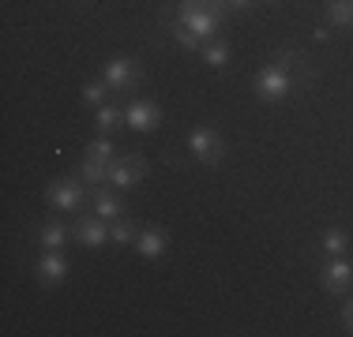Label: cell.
<instances>
[{
    "instance_id": "1",
    "label": "cell",
    "mask_w": 353,
    "mask_h": 337,
    "mask_svg": "<svg viewBox=\"0 0 353 337\" xmlns=\"http://www.w3.org/2000/svg\"><path fill=\"white\" fill-rule=\"evenodd\" d=\"M301 61H305V56H301L297 49H279L271 64L259 67L256 79H252V94H256L259 105H279V101H285L290 94L305 90V83L293 75V67H301Z\"/></svg>"
},
{
    "instance_id": "2",
    "label": "cell",
    "mask_w": 353,
    "mask_h": 337,
    "mask_svg": "<svg viewBox=\"0 0 353 337\" xmlns=\"http://www.w3.org/2000/svg\"><path fill=\"white\" fill-rule=\"evenodd\" d=\"M225 15H230V4H225V0H176V8H173V19L184 23L203 45L211 38H218Z\"/></svg>"
},
{
    "instance_id": "3",
    "label": "cell",
    "mask_w": 353,
    "mask_h": 337,
    "mask_svg": "<svg viewBox=\"0 0 353 337\" xmlns=\"http://www.w3.org/2000/svg\"><path fill=\"white\" fill-rule=\"evenodd\" d=\"M46 206L61 210V214H79L83 206H90V188L75 176H64V180H53L46 188Z\"/></svg>"
},
{
    "instance_id": "4",
    "label": "cell",
    "mask_w": 353,
    "mask_h": 337,
    "mask_svg": "<svg viewBox=\"0 0 353 337\" xmlns=\"http://www.w3.org/2000/svg\"><path fill=\"white\" fill-rule=\"evenodd\" d=\"M150 165L143 154H117L113 162H109V188L121 191V195H128V191H136L143 180H147Z\"/></svg>"
},
{
    "instance_id": "5",
    "label": "cell",
    "mask_w": 353,
    "mask_h": 337,
    "mask_svg": "<svg viewBox=\"0 0 353 337\" xmlns=\"http://www.w3.org/2000/svg\"><path fill=\"white\" fill-rule=\"evenodd\" d=\"M188 157H192V162H199V165H222L225 139L214 128H203V124H199V128L188 131Z\"/></svg>"
},
{
    "instance_id": "6",
    "label": "cell",
    "mask_w": 353,
    "mask_h": 337,
    "mask_svg": "<svg viewBox=\"0 0 353 337\" xmlns=\"http://www.w3.org/2000/svg\"><path fill=\"white\" fill-rule=\"evenodd\" d=\"M102 79L117 94V90H136L139 83L147 79V72H143L132 56H113V61H105V67H102Z\"/></svg>"
},
{
    "instance_id": "7",
    "label": "cell",
    "mask_w": 353,
    "mask_h": 337,
    "mask_svg": "<svg viewBox=\"0 0 353 337\" xmlns=\"http://www.w3.org/2000/svg\"><path fill=\"white\" fill-rule=\"evenodd\" d=\"M72 240L83 243L87 251H102L105 243H109V221H105V217H98L94 210H90V214H75Z\"/></svg>"
},
{
    "instance_id": "8",
    "label": "cell",
    "mask_w": 353,
    "mask_h": 337,
    "mask_svg": "<svg viewBox=\"0 0 353 337\" xmlns=\"http://www.w3.org/2000/svg\"><path fill=\"white\" fill-rule=\"evenodd\" d=\"M124 124H128V131L136 135H154L162 128V109H158V101L150 98H136L124 105Z\"/></svg>"
},
{
    "instance_id": "9",
    "label": "cell",
    "mask_w": 353,
    "mask_h": 337,
    "mask_svg": "<svg viewBox=\"0 0 353 337\" xmlns=\"http://www.w3.org/2000/svg\"><path fill=\"white\" fill-rule=\"evenodd\" d=\"M319 285L327 296H346V289L353 285V259L350 255H331L319 270Z\"/></svg>"
},
{
    "instance_id": "10",
    "label": "cell",
    "mask_w": 353,
    "mask_h": 337,
    "mask_svg": "<svg viewBox=\"0 0 353 337\" xmlns=\"http://www.w3.org/2000/svg\"><path fill=\"white\" fill-rule=\"evenodd\" d=\"M68 259L61 255V251H41V259L34 263V277L38 285H46V289H57V285L68 281Z\"/></svg>"
},
{
    "instance_id": "11",
    "label": "cell",
    "mask_w": 353,
    "mask_h": 337,
    "mask_svg": "<svg viewBox=\"0 0 353 337\" xmlns=\"http://www.w3.org/2000/svg\"><path fill=\"white\" fill-rule=\"evenodd\" d=\"M136 255L139 259H162L165 248H170V232L162 229V225H143V229L136 232Z\"/></svg>"
},
{
    "instance_id": "12",
    "label": "cell",
    "mask_w": 353,
    "mask_h": 337,
    "mask_svg": "<svg viewBox=\"0 0 353 337\" xmlns=\"http://www.w3.org/2000/svg\"><path fill=\"white\" fill-rule=\"evenodd\" d=\"M90 210H94L98 217H105V221H117V217L124 214L121 191H113L109 184H102V188H90Z\"/></svg>"
},
{
    "instance_id": "13",
    "label": "cell",
    "mask_w": 353,
    "mask_h": 337,
    "mask_svg": "<svg viewBox=\"0 0 353 337\" xmlns=\"http://www.w3.org/2000/svg\"><path fill=\"white\" fill-rule=\"evenodd\" d=\"M68 236H72V225L68 221H46V225H38L34 243H38L41 251H64Z\"/></svg>"
},
{
    "instance_id": "14",
    "label": "cell",
    "mask_w": 353,
    "mask_h": 337,
    "mask_svg": "<svg viewBox=\"0 0 353 337\" xmlns=\"http://www.w3.org/2000/svg\"><path fill=\"white\" fill-rule=\"evenodd\" d=\"M121 128H128V124H124V109H121V105L105 101V105L94 109V131H98V135H117Z\"/></svg>"
},
{
    "instance_id": "15",
    "label": "cell",
    "mask_w": 353,
    "mask_h": 337,
    "mask_svg": "<svg viewBox=\"0 0 353 337\" xmlns=\"http://www.w3.org/2000/svg\"><path fill=\"white\" fill-rule=\"evenodd\" d=\"M75 176H79L87 188H102V184H109V165L98 162V157H87V154H83L79 162H75Z\"/></svg>"
},
{
    "instance_id": "16",
    "label": "cell",
    "mask_w": 353,
    "mask_h": 337,
    "mask_svg": "<svg viewBox=\"0 0 353 337\" xmlns=\"http://www.w3.org/2000/svg\"><path fill=\"white\" fill-rule=\"evenodd\" d=\"M199 56H203V64H207V67H214V72H222V67L230 64L233 49H230V41H225V38H211L203 49H199Z\"/></svg>"
},
{
    "instance_id": "17",
    "label": "cell",
    "mask_w": 353,
    "mask_h": 337,
    "mask_svg": "<svg viewBox=\"0 0 353 337\" xmlns=\"http://www.w3.org/2000/svg\"><path fill=\"white\" fill-rule=\"evenodd\" d=\"M319 251H323L327 259L331 255H350V232L339 229V225L323 229V236H319Z\"/></svg>"
},
{
    "instance_id": "18",
    "label": "cell",
    "mask_w": 353,
    "mask_h": 337,
    "mask_svg": "<svg viewBox=\"0 0 353 337\" xmlns=\"http://www.w3.org/2000/svg\"><path fill=\"white\" fill-rule=\"evenodd\" d=\"M136 232H139V225L124 214L117 217V221H109V243H113V248H132V243H136Z\"/></svg>"
},
{
    "instance_id": "19",
    "label": "cell",
    "mask_w": 353,
    "mask_h": 337,
    "mask_svg": "<svg viewBox=\"0 0 353 337\" xmlns=\"http://www.w3.org/2000/svg\"><path fill=\"white\" fill-rule=\"evenodd\" d=\"M327 27H353V0H327Z\"/></svg>"
},
{
    "instance_id": "20",
    "label": "cell",
    "mask_w": 353,
    "mask_h": 337,
    "mask_svg": "<svg viewBox=\"0 0 353 337\" xmlns=\"http://www.w3.org/2000/svg\"><path fill=\"white\" fill-rule=\"evenodd\" d=\"M83 154L87 157H98V162H113L117 157V146H113V135H98V139H90L87 146H83Z\"/></svg>"
},
{
    "instance_id": "21",
    "label": "cell",
    "mask_w": 353,
    "mask_h": 337,
    "mask_svg": "<svg viewBox=\"0 0 353 337\" xmlns=\"http://www.w3.org/2000/svg\"><path fill=\"white\" fill-rule=\"evenodd\" d=\"M165 30H170V38H173L181 49H192V53H199V49H203V41H199L196 34L184 27V23H176V19H173V23H165Z\"/></svg>"
},
{
    "instance_id": "22",
    "label": "cell",
    "mask_w": 353,
    "mask_h": 337,
    "mask_svg": "<svg viewBox=\"0 0 353 337\" xmlns=\"http://www.w3.org/2000/svg\"><path fill=\"white\" fill-rule=\"evenodd\" d=\"M79 98H83V105H105L109 101V87H105V79H94V83H83V90H79Z\"/></svg>"
},
{
    "instance_id": "23",
    "label": "cell",
    "mask_w": 353,
    "mask_h": 337,
    "mask_svg": "<svg viewBox=\"0 0 353 337\" xmlns=\"http://www.w3.org/2000/svg\"><path fill=\"white\" fill-rule=\"evenodd\" d=\"M342 326H346V334H353V300L342 303Z\"/></svg>"
},
{
    "instance_id": "24",
    "label": "cell",
    "mask_w": 353,
    "mask_h": 337,
    "mask_svg": "<svg viewBox=\"0 0 353 337\" xmlns=\"http://www.w3.org/2000/svg\"><path fill=\"white\" fill-rule=\"evenodd\" d=\"M225 4H230V12H252L259 0H225Z\"/></svg>"
},
{
    "instance_id": "25",
    "label": "cell",
    "mask_w": 353,
    "mask_h": 337,
    "mask_svg": "<svg viewBox=\"0 0 353 337\" xmlns=\"http://www.w3.org/2000/svg\"><path fill=\"white\" fill-rule=\"evenodd\" d=\"M331 30H334V27H316L312 38H316V41H327V38H331Z\"/></svg>"
},
{
    "instance_id": "26",
    "label": "cell",
    "mask_w": 353,
    "mask_h": 337,
    "mask_svg": "<svg viewBox=\"0 0 353 337\" xmlns=\"http://www.w3.org/2000/svg\"><path fill=\"white\" fill-rule=\"evenodd\" d=\"M263 4H274V0H263Z\"/></svg>"
}]
</instances>
